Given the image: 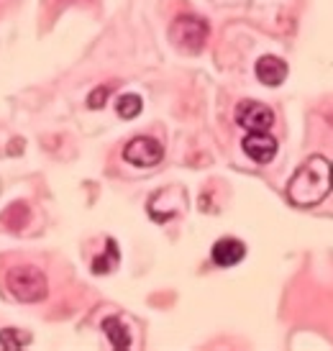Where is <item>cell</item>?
Wrapping results in <instances>:
<instances>
[{
  "instance_id": "obj_1",
  "label": "cell",
  "mask_w": 333,
  "mask_h": 351,
  "mask_svg": "<svg viewBox=\"0 0 333 351\" xmlns=\"http://www.w3.org/2000/svg\"><path fill=\"white\" fill-rule=\"evenodd\" d=\"M331 193V162L321 154L308 156L287 182V200L297 208L321 205Z\"/></svg>"
},
{
  "instance_id": "obj_2",
  "label": "cell",
  "mask_w": 333,
  "mask_h": 351,
  "mask_svg": "<svg viewBox=\"0 0 333 351\" xmlns=\"http://www.w3.org/2000/svg\"><path fill=\"white\" fill-rule=\"evenodd\" d=\"M169 41L175 44L177 51H185V54H200L206 49L208 36H210V26L208 21H203L200 16L193 13H182L169 23Z\"/></svg>"
},
{
  "instance_id": "obj_3",
  "label": "cell",
  "mask_w": 333,
  "mask_h": 351,
  "mask_svg": "<svg viewBox=\"0 0 333 351\" xmlns=\"http://www.w3.org/2000/svg\"><path fill=\"white\" fill-rule=\"evenodd\" d=\"M5 287L10 295L21 302H41L49 295V282L47 274L36 269V267H13L5 274Z\"/></svg>"
},
{
  "instance_id": "obj_4",
  "label": "cell",
  "mask_w": 333,
  "mask_h": 351,
  "mask_svg": "<svg viewBox=\"0 0 333 351\" xmlns=\"http://www.w3.org/2000/svg\"><path fill=\"white\" fill-rule=\"evenodd\" d=\"M236 123L244 128V131H269L275 126V110L259 100H241L236 106Z\"/></svg>"
},
{
  "instance_id": "obj_5",
  "label": "cell",
  "mask_w": 333,
  "mask_h": 351,
  "mask_svg": "<svg viewBox=\"0 0 333 351\" xmlns=\"http://www.w3.org/2000/svg\"><path fill=\"white\" fill-rule=\"evenodd\" d=\"M123 159H126L128 165L149 169V167H157L159 162L164 159V147L151 136H136L126 144V149H123Z\"/></svg>"
},
{
  "instance_id": "obj_6",
  "label": "cell",
  "mask_w": 333,
  "mask_h": 351,
  "mask_svg": "<svg viewBox=\"0 0 333 351\" xmlns=\"http://www.w3.org/2000/svg\"><path fill=\"white\" fill-rule=\"evenodd\" d=\"M185 205H187V193L182 187H164V190L154 193V197L149 200V215L157 223H164V221H172Z\"/></svg>"
},
{
  "instance_id": "obj_7",
  "label": "cell",
  "mask_w": 333,
  "mask_h": 351,
  "mask_svg": "<svg viewBox=\"0 0 333 351\" xmlns=\"http://www.w3.org/2000/svg\"><path fill=\"white\" fill-rule=\"evenodd\" d=\"M246 156L254 159L256 165H269L277 154V138L269 131H251L249 136L241 141Z\"/></svg>"
},
{
  "instance_id": "obj_8",
  "label": "cell",
  "mask_w": 333,
  "mask_h": 351,
  "mask_svg": "<svg viewBox=\"0 0 333 351\" xmlns=\"http://www.w3.org/2000/svg\"><path fill=\"white\" fill-rule=\"evenodd\" d=\"M246 256V244L244 241H238L234 236H225V239H218L213 249H210V259L216 267H236V264H241V259Z\"/></svg>"
},
{
  "instance_id": "obj_9",
  "label": "cell",
  "mask_w": 333,
  "mask_h": 351,
  "mask_svg": "<svg viewBox=\"0 0 333 351\" xmlns=\"http://www.w3.org/2000/svg\"><path fill=\"white\" fill-rule=\"evenodd\" d=\"M256 80L262 82V85H269V88H277V85H282L284 77H287V62L280 57H275V54H267V57H262L259 62H256Z\"/></svg>"
},
{
  "instance_id": "obj_10",
  "label": "cell",
  "mask_w": 333,
  "mask_h": 351,
  "mask_svg": "<svg viewBox=\"0 0 333 351\" xmlns=\"http://www.w3.org/2000/svg\"><path fill=\"white\" fill-rule=\"evenodd\" d=\"M103 333L108 336V341L113 349H118V351L131 349V336H128L126 326H123V321H121L118 315H108V318L103 321Z\"/></svg>"
},
{
  "instance_id": "obj_11",
  "label": "cell",
  "mask_w": 333,
  "mask_h": 351,
  "mask_svg": "<svg viewBox=\"0 0 333 351\" xmlns=\"http://www.w3.org/2000/svg\"><path fill=\"white\" fill-rule=\"evenodd\" d=\"M141 108H144V100L138 98L136 93H126V95H121L118 98V116L126 118V121H131V118H136L138 113H141Z\"/></svg>"
},
{
  "instance_id": "obj_12",
  "label": "cell",
  "mask_w": 333,
  "mask_h": 351,
  "mask_svg": "<svg viewBox=\"0 0 333 351\" xmlns=\"http://www.w3.org/2000/svg\"><path fill=\"white\" fill-rule=\"evenodd\" d=\"M31 343V333L18 331V328H5L0 331V349H23Z\"/></svg>"
},
{
  "instance_id": "obj_13",
  "label": "cell",
  "mask_w": 333,
  "mask_h": 351,
  "mask_svg": "<svg viewBox=\"0 0 333 351\" xmlns=\"http://www.w3.org/2000/svg\"><path fill=\"white\" fill-rule=\"evenodd\" d=\"M116 264H118V246L113 239H108V254H106V256H98V259L92 262V272L108 274L116 269Z\"/></svg>"
},
{
  "instance_id": "obj_14",
  "label": "cell",
  "mask_w": 333,
  "mask_h": 351,
  "mask_svg": "<svg viewBox=\"0 0 333 351\" xmlns=\"http://www.w3.org/2000/svg\"><path fill=\"white\" fill-rule=\"evenodd\" d=\"M108 95H110V85H106V88H95L92 93H90L88 106L92 108V110H98V108L106 106V100H108Z\"/></svg>"
},
{
  "instance_id": "obj_15",
  "label": "cell",
  "mask_w": 333,
  "mask_h": 351,
  "mask_svg": "<svg viewBox=\"0 0 333 351\" xmlns=\"http://www.w3.org/2000/svg\"><path fill=\"white\" fill-rule=\"evenodd\" d=\"M331 190H333V165H331Z\"/></svg>"
}]
</instances>
